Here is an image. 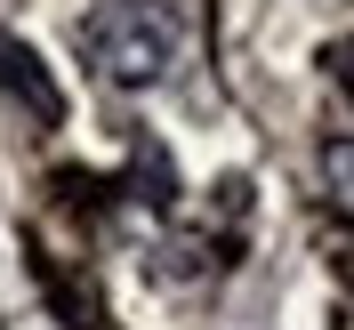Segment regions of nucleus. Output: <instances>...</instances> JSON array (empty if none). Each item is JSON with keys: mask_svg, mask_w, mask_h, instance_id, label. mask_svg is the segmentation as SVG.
Instances as JSON below:
<instances>
[{"mask_svg": "<svg viewBox=\"0 0 354 330\" xmlns=\"http://www.w3.org/2000/svg\"><path fill=\"white\" fill-rule=\"evenodd\" d=\"M330 73H338V89L354 97V41H338V48H330Z\"/></svg>", "mask_w": 354, "mask_h": 330, "instance_id": "20e7f679", "label": "nucleus"}, {"mask_svg": "<svg viewBox=\"0 0 354 330\" xmlns=\"http://www.w3.org/2000/svg\"><path fill=\"white\" fill-rule=\"evenodd\" d=\"M322 194H330L338 226H354V137H330L322 145Z\"/></svg>", "mask_w": 354, "mask_h": 330, "instance_id": "7ed1b4c3", "label": "nucleus"}, {"mask_svg": "<svg viewBox=\"0 0 354 330\" xmlns=\"http://www.w3.org/2000/svg\"><path fill=\"white\" fill-rule=\"evenodd\" d=\"M0 97H8V105H24V121H32V129H57V121H65L57 81L41 73V57H32L17 33H0Z\"/></svg>", "mask_w": 354, "mask_h": 330, "instance_id": "f03ea898", "label": "nucleus"}, {"mask_svg": "<svg viewBox=\"0 0 354 330\" xmlns=\"http://www.w3.org/2000/svg\"><path fill=\"white\" fill-rule=\"evenodd\" d=\"M73 41H81L88 73L113 81V89H153V81H169V65H177L169 0H97V8L73 24Z\"/></svg>", "mask_w": 354, "mask_h": 330, "instance_id": "f257e3e1", "label": "nucleus"}]
</instances>
